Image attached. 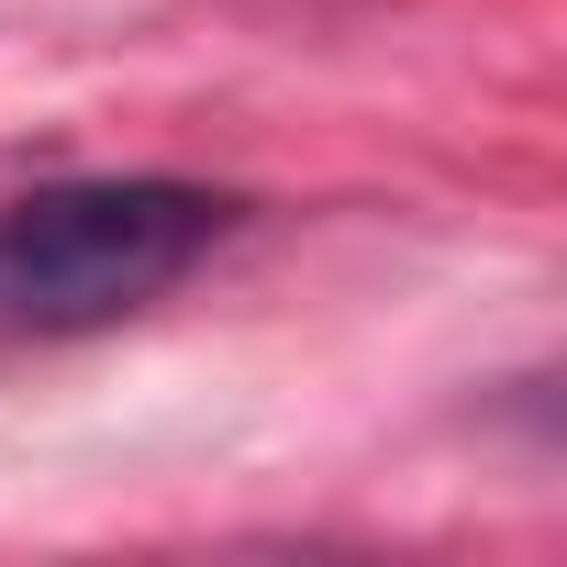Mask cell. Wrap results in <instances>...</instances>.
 Listing matches in <instances>:
<instances>
[{
	"label": "cell",
	"instance_id": "cell-1",
	"mask_svg": "<svg viewBox=\"0 0 567 567\" xmlns=\"http://www.w3.org/2000/svg\"><path fill=\"white\" fill-rule=\"evenodd\" d=\"M234 234V200L200 178H45L0 200V346L112 334L189 290Z\"/></svg>",
	"mask_w": 567,
	"mask_h": 567
}]
</instances>
